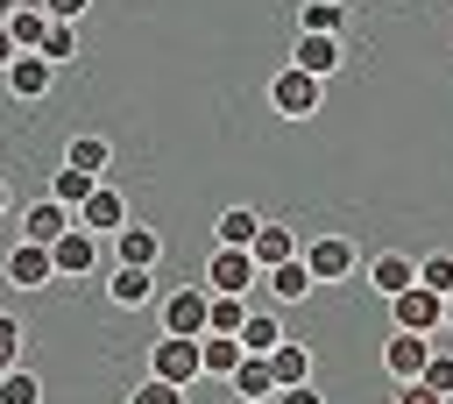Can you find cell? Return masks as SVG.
Masks as SVG:
<instances>
[{
	"label": "cell",
	"instance_id": "4dcf8cb0",
	"mask_svg": "<svg viewBox=\"0 0 453 404\" xmlns=\"http://www.w3.org/2000/svg\"><path fill=\"white\" fill-rule=\"evenodd\" d=\"M0 404H42V383H35L28 369H7V376H0Z\"/></svg>",
	"mask_w": 453,
	"mask_h": 404
},
{
	"label": "cell",
	"instance_id": "7402d4cb",
	"mask_svg": "<svg viewBox=\"0 0 453 404\" xmlns=\"http://www.w3.org/2000/svg\"><path fill=\"white\" fill-rule=\"evenodd\" d=\"M248 255H255L262 269H276V262H290V255H304V248H297V234H290V227H276V220H262V234L248 241Z\"/></svg>",
	"mask_w": 453,
	"mask_h": 404
},
{
	"label": "cell",
	"instance_id": "7c38bea8",
	"mask_svg": "<svg viewBox=\"0 0 453 404\" xmlns=\"http://www.w3.org/2000/svg\"><path fill=\"white\" fill-rule=\"evenodd\" d=\"M0 78H7V92H14V99H42V92L57 85V64H50L42 50H21V57H14Z\"/></svg>",
	"mask_w": 453,
	"mask_h": 404
},
{
	"label": "cell",
	"instance_id": "4316f807",
	"mask_svg": "<svg viewBox=\"0 0 453 404\" xmlns=\"http://www.w3.org/2000/svg\"><path fill=\"white\" fill-rule=\"evenodd\" d=\"M92 184H99L92 170H71V163H57V170H50V198H64L71 213H78V206L92 198Z\"/></svg>",
	"mask_w": 453,
	"mask_h": 404
},
{
	"label": "cell",
	"instance_id": "ffe728a7",
	"mask_svg": "<svg viewBox=\"0 0 453 404\" xmlns=\"http://www.w3.org/2000/svg\"><path fill=\"white\" fill-rule=\"evenodd\" d=\"M64 163L106 177V170H113V142H106V135H71V142H64Z\"/></svg>",
	"mask_w": 453,
	"mask_h": 404
},
{
	"label": "cell",
	"instance_id": "4fadbf2b",
	"mask_svg": "<svg viewBox=\"0 0 453 404\" xmlns=\"http://www.w3.org/2000/svg\"><path fill=\"white\" fill-rule=\"evenodd\" d=\"M71 206L64 198H35L28 213H21V241H42V248H57V234H71Z\"/></svg>",
	"mask_w": 453,
	"mask_h": 404
},
{
	"label": "cell",
	"instance_id": "484cf974",
	"mask_svg": "<svg viewBox=\"0 0 453 404\" xmlns=\"http://www.w3.org/2000/svg\"><path fill=\"white\" fill-rule=\"evenodd\" d=\"M42 28H50V7H42V0H21V7L7 14V35H14V50H35V43H42Z\"/></svg>",
	"mask_w": 453,
	"mask_h": 404
},
{
	"label": "cell",
	"instance_id": "8fae6325",
	"mask_svg": "<svg viewBox=\"0 0 453 404\" xmlns=\"http://www.w3.org/2000/svg\"><path fill=\"white\" fill-rule=\"evenodd\" d=\"M106 298H113L120 312H142V305H156L163 291H156V269H134V262H113V269H106Z\"/></svg>",
	"mask_w": 453,
	"mask_h": 404
},
{
	"label": "cell",
	"instance_id": "d590c367",
	"mask_svg": "<svg viewBox=\"0 0 453 404\" xmlns=\"http://www.w3.org/2000/svg\"><path fill=\"white\" fill-rule=\"evenodd\" d=\"M269 404H326V397H319V390H311V383H290V390H276V397H269Z\"/></svg>",
	"mask_w": 453,
	"mask_h": 404
},
{
	"label": "cell",
	"instance_id": "44dd1931",
	"mask_svg": "<svg viewBox=\"0 0 453 404\" xmlns=\"http://www.w3.org/2000/svg\"><path fill=\"white\" fill-rule=\"evenodd\" d=\"M255 234H262V213H255V206H226V213L212 220V241H219V248H248Z\"/></svg>",
	"mask_w": 453,
	"mask_h": 404
},
{
	"label": "cell",
	"instance_id": "30bf717a",
	"mask_svg": "<svg viewBox=\"0 0 453 404\" xmlns=\"http://www.w3.org/2000/svg\"><path fill=\"white\" fill-rule=\"evenodd\" d=\"M78 227H92V234H120V227H127V198H120V184H113V177H99V184H92V198L78 206Z\"/></svg>",
	"mask_w": 453,
	"mask_h": 404
},
{
	"label": "cell",
	"instance_id": "6da1fadb",
	"mask_svg": "<svg viewBox=\"0 0 453 404\" xmlns=\"http://www.w3.org/2000/svg\"><path fill=\"white\" fill-rule=\"evenodd\" d=\"M319 99H326V78H311V71H297V64L283 57V71L269 78V106H276L283 120H311Z\"/></svg>",
	"mask_w": 453,
	"mask_h": 404
},
{
	"label": "cell",
	"instance_id": "ba28073f",
	"mask_svg": "<svg viewBox=\"0 0 453 404\" xmlns=\"http://www.w3.org/2000/svg\"><path fill=\"white\" fill-rule=\"evenodd\" d=\"M425 361H432V333H403V326H389V340H382V369H389V383H418Z\"/></svg>",
	"mask_w": 453,
	"mask_h": 404
},
{
	"label": "cell",
	"instance_id": "d6986e66",
	"mask_svg": "<svg viewBox=\"0 0 453 404\" xmlns=\"http://www.w3.org/2000/svg\"><path fill=\"white\" fill-rule=\"evenodd\" d=\"M241 354H248V347H241L234 333H198V361H205V376H212V383H226V376L241 369Z\"/></svg>",
	"mask_w": 453,
	"mask_h": 404
},
{
	"label": "cell",
	"instance_id": "f1b7e54d",
	"mask_svg": "<svg viewBox=\"0 0 453 404\" xmlns=\"http://www.w3.org/2000/svg\"><path fill=\"white\" fill-rule=\"evenodd\" d=\"M35 50H42V57H50V64H71V57H78V21H50V28H42V43H35Z\"/></svg>",
	"mask_w": 453,
	"mask_h": 404
},
{
	"label": "cell",
	"instance_id": "d6a6232c",
	"mask_svg": "<svg viewBox=\"0 0 453 404\" xmlns=\"http://www.w3.org/2000/svg\"><path fill=\"white\" fill-rule=\"evenodd\" d=\"M21 340H28V333H21V319H14V312H0V376H7V369H21Z\"/></svg>",
	"mask_w": 453,
	"mask_h": 404
},
{
	"label": "cell",
	"instance_id": "836d02e7",
	"mask_svg": "<svg viewBox=\"0 0 453 404\" xmlns=\"http://www.w3.org/2000/svg\"><path fill=\"white\" fill-rule=\"evenodd\" d=\"M127 404H191V397H184L177 383H163V376H149V383H142V390H134Z\"/></svg>",
	"mask_w": 453,
	"mask_h": 404
},
{
	"label": "cell",
	"instance_id": "d4e9b609",
	"mask_svg": "<svg viewBox=\"0 0 453 404\" xmlns=\"http://www.w3.org/2000/svg\"><path fill=\"white\" fill-rule=\"evenodd\" d=\"M297 28L304 35H347V0H304Z\"/></svg>",
	"mask_w": 453,
	"mask_h": 404
},
{
	"label": "cell",
	"instance_id": "8992f818",
	"mask_svg": "<svg viewBox=\"0 0 453 404\" xmlns=\"http://www.w3.org/2000/svg\"><path fill=\"white\" fill-rule=\"evenodd\" d=\"M0 276H7L14 291H50V284H57V255H50L42 241H14L7 262H0Z\"/></svg>",
	"mask_w": 453,
	"mask_h": 404
},
{
	"label": "cell",
	"instance_id": "277c9868",
	"mask_svg": "<svg viewBox=\"0 0 453 404\" xmlns=\"http://www.w3.org/2000/svg\"><path fill=\"white\" fill-rule=\"evenodd\" d=\"M149 376H163V383L191 390V383L205 376V361H198V340H184V333H163V340L149 347Z\"/></svg>",
	"mask_w": 453,
	"mask_h": 404
},
{
	"label": "cell",
	"instance_id": "1f68e13d",
	"mask_svg": "<svg viewBox=\"0 0 453 404\" xmlns=\"http://www.w3.org/2000/svg\"><path fill=\"white\" fill-rule=\"evenodd\" d=\"M425 390H439V397H453V347H432V361H425V376H418Z\"/></svg>",
	"mask_w": 453,
	"mask_h": 404
},
{
	"label": "cell",
	"instance_id": "ab89813d",
	"mask_svg": "<svg viewBox=\"0 0 453 404\" xmlns=\"http://www.w3.org/2000/svg\"><path fill=\"white\" fill-rule=\"evenodd\" d=\"M7 213H14V191H7V177H0V220H7Z\"/></svg>",
	"mask_w": 453,
	"mask_h": 404
},
{
	"label": "cell",
	"instance_id": "60d3db41",
	"mask_svg": "<svg viewBox=\"0 0 453 404\" xmlns=\"http://www.w3.org/2000/svg\"><path fill=\"white\" fill-rule=\"evenodd\" d=\"M14 7H21V0H0V21H7V14H14Z\"/></svg>",
	"mask_w": 453,
	"mask_h": 404
},
{
	"label": "cell",
	"instance_id": "9a60e30c",
	"mask_svg": "<svg viewBox=\"0 0 453 404\" xmlns=\"http://www.w3.org/2000/svg\"><path fill=\"white\" fill-rule=\"evenodd\" d=\"M262 291H269V298H283V305H304V298L319 291V276L304 269V255H290V262H276V269H262Z\"/></svg>",
	"mask_w": 453,
	"mask_h": 404
},
{
	"label": "cell",
	"instance_id": "ac0fdd59",
	"mask_svg": "<svg viewBox=\"0 0 453 404\" xmlns=\"http://www.w3.org/2000/svg\"><path fill=\"white\" fill-rule=\"evenodd\" d=\"M156 255H163V234H156V227H134V220H127V227L113 234V262H134V269H156Z\"/></svg>",
	"mask_w": 453,
	"mask_h": 404
},
{
	"label": "cell",
	"instance_id": "e0dca14e",
	"mask_svg": "<svg viewBox=\"0 0 453 404\" xmlns=\"http://www.w3.org/2000/svg\"><path fill=\"white\" fill-rule=\"evenodd\" d=\"M340 43H347V35H304V28H297L290 64H297V71H311V78H333V71H340Z\"/></svg>",
	"mask_w": 453,
	"mask_h": 404
},
{
	"label": "cell",
	"instance_id": "5b68a950",
	"mask_svg": "<svg viewBox=\"0 0 453 404\" xmlns=\"http://www.w3.org/2000/svg\"><path fill=\"white\" fill-rule=\"evenodd\" d=\"M304 269H311L319 284H347V276L361 269V248H354L347 234H319V241H304Z\"/></svg>",
	"mask_w": 453,
	"mask_h": 404
},
{
	"label": "cell",
	"instance_id": "8d00e7d4",
	"mask_svg": "<svg viewBox=\"0 0 453 404\" xmlns=\"http://www.w3.org/2000/svg\"><path fill=\"white\" fill-rule=\"evenodd\" d=\"M42 7H50V21H78L92 0H42Z\"/></svg>",
	"mask_w": 453,
	"mask_h": 404
},
{
	"label": "cell",
	"instance_id": "7a4b0ae2",
	"mask_svg": "<svg viewBox=\"0 0 453 404\" xmlns=\"http://www.w3.org/2000/svg\"><path fill=\"white\" fill-rule=\"evenodd\" d=\"M205 312H212V291H205V284H177V291H163V298H156L163 333H184V340H198V333H205Z\"/></svg>",
	"mask_w": 453,
	"mask_h": 404
},
{
	"label": "cell",
	"instance_id": "3957f363",
	"mask_svg": "<svg viewBox=\"0 0 453 404\" xmlns=\"http://www.w3.org/2000/svg\"><path fill=\"white\" fill-rule=\"evenodd\" d=\"M389 326H403V333H446V298L425 291V284H411V291L389 298Z\"/></svg>",
	"mask_w": 453,
	"mask_h": 404
},
{
	"label": "cell",
	"instance_id": "e575fe53",
	"mask_svg": "<svg viewBox=\"0 0 453 404\" xmlns=\"http://www.w3.org/2000/svg\"><path fill=\"white\" fill-rule=\"evenodd\" d=\"M389 404H446V397H439V390H425V383H396V390H389Z\"/></svg>",
	"mask_w": 453,
	"mask_h": 404
},
{
	"label": "cell",
	"instance_id": "5bb4252c",
	"mask_svg": "<svg viewBox=\"0 0 453 404\" xmlns=\"http://www.w3.org/2000/svg\"><path fill=\"white\" fill-rule=\"evenodd\" d=\"M411 284H418V255H396V248L368 255V291H375V298H396V291H411Z\"/></svg>",
	"mask_w": 453,
	"mask_h": 404
},
{
	"label": "cell",
	"instance_id": "f546056e",
	"mask_svg": "<svg viewBox=\"0 0 453 404\" xmlns=\"http://www.w3.org/2000/svg\"><path fill=\"white\" fill-rule=\"evenodd\" d=\"M418 284L439 291V298H453V255H418Z\"/></svg>",
	"mask_w": 453,
	"mask_h": 404
},
{
	"label": "cell",
	"instance_id": "cb8c5ba5",
	"mask_svg": "<svg viewBox=\"0 0 453 404\" xmlns=\"http://www.w3.org/2000/svg\"><path fill=\"white\" fill-rule=\"evenodd\" d=\"M269 376H276V390H290V383H311V347H304V340H283V347L269 354Z\"/></svg>",
	"mask_w": 453,
	"mask_h": 404
},
{
	"label": "cell",
	"instance_id": "83f0119b",
	"mask_svg": "<svg viewBox=\"0 0 453 404\" xmlns=\"http://www.w3.org/2000/svg\"><path fill=\"white\" fill-rule=\"evenodd\" d=\"M241 319H248V298H241V291H212L205 333H241Z\"/></svg>",
	"mask_w": 453,
	"mask_h": 404
},
{
	"label": "cell",
	"instance_id": "f35d334b",
	"mask_svg": "<svg viewBox=\"0 0 453 404\" xmlns=\"http://www.w3.org/2000/svg\"><path fill=\"white\" fill-rule=\"evenodd\" d=\"M432 347H453V298H446V333H432Z\"/></svg>",
	"mask_w": 453,
	"mask_h": 404
},
{
	"label": "cell",
	"instance_id": "2e32d148",
	"mask_svg": "<svg viewBox=\"0 0 453 404\" xmlns=\"http://www.w3.org/2000/svg\"><path fill=\"white\" fill-rule=\"evenodd\" d=\"M226 397H241V404H269V397H276V376H269V354H241V369L226 376Z\"/></svg>",
	"mask_w": 453,
	"mask_h": 404
},
{
	"label": "cell",
	"instance_id": "b9f144b4",
	"mask_svg": "<svg viewBox=\"0 0 453 404\" xmlns=\"http://www.w3.org/2000/svg\"><path fill=\"white\" fill-rule=\"evenodd\" d=\"M226 404H241V397H226Z\"/></svg>",
	"mask_w": 453,
	"mask_h": 404
},
{
	"label": "cell",
	"instance_id": "9c48e42d",
	"mask_svg": "<svg viewBox=\"0 0 453 404\" xmlns=\"http://www.w3.org/2000/svg\"><path fill=\"white\" fill-rule=\"evenodd\" d=\"M57 276H99V262H106V248H99V234L92 227H78L71 220V234H57Z\"/></svg>",
	"mask_w": 453,
	"mask_h": 404
},
{
	"label": "cell",
	"instance_id": "74e56055",
	"mask_svg": "<svg viewBox=\"0 0 453 404\" xmlns=\"http://www.w3.org/2000/svg\"><path fill=\"white\" fill-rule=\"evenodd\" d=\"M14 57H21V50H14V35H7V21H0V71H7Z\"/></svg>",
	"mask_w": 453,
	"mask_h": 404
},
{
	"label": "cell",
	"instance_id": "603a6c76",
	"mask_svg": "<svg viewBox=\"0 0 453 404\" xmlns=\"http://www.w3.org/2000/svg\"><path fill=\"white\" fill-rule=\"evenodd\" d=\"M234 340H241V347H248V354H276V347H283V340H290V333H283V319H269V312H248V319H241V333H234Z\"/></svg>",
	"mask_w": 453,
	"mask_h": 404
},
{
	"label": "cell",
	"instance_id": "52a82bcc",
	"mask_svg": "<svg viewBox=\"0 0 453 404\" xmlns=\"http://www.w3.org/2000/svg\"><path fill=\"white\" fill-rule=\"evenodd\" d=\"M198 284H205V291H241V298H248V291L262 284V262H255L248 248H212V262H205Z\"/></svg>",
	"mask_w": 453,
	"mask_h": 404
}]
</instances>
